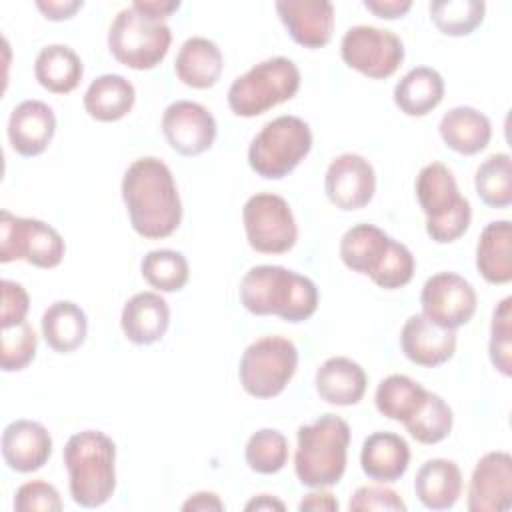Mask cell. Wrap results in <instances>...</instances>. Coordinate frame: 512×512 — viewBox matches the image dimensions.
Listing matches in <instances>:
<instances>
[{
	"label": "cell",
	"instance_id": "40",
	"mask_svg": "<svg viewBox=\"0 0 512 512\" xmlns=\"http://www.w3.org/2000/svg\"><path fill=\"white\" fill-rule=\"evenodd\" d=\"M38 336L28 322L2 328L0 366L4 372L24 370L36 356Z\"/></svg>",
	"mask_w": 512,
	"mask_h": 512
},
{
	"label": "cell",
	"instance_id": "23",
	"mask_svg": "<svg viewBox=\"0 0 512 512\" xmlns=\"http://www.w3.org/2000/svg\"><path fill=\"white\" fill-rule=\"evenodd\" d=\"M410 464V446L396 434L378 430L372 432L360 450L362 472L380 484H390L400 480Z\"/></svg>",
	"mask_w": 512,
	"mask_h": 512
},
{
	"label": "cell",
	"instance_id": "35",
	"mask_svg": "<svg viewBox=\"0 0 512 512\" xmlns=\"http://www.w3.org/2000/svg\"><path fill=\"white\" fill-rule=\"evenodd\" d=\"M142 278L158 292H178L190 278V266L182 252L170 248L150 250L140 262Z\"/></svg>",
	"mask_w": 512,
	"mask_h": 512
},
{
	"label": "cell",
	"instance_id": "29",
	"mask_svg": "<svg viewBox=\"0 0 512 512\" xmlns=\"http://www.w3.org/2000/svg\"><path fill=\"white\" fill-rule=\"evenodd\" d=\"M476 268L490 284L512 280V224L494 220L484 226L476 244Z\"/></svg>",
	"mask_w": 512,
	"mask_h": 512
},
{
	"label": "cell",
	"instance_id": "2",
	"mask_svg": "<svg viewBox=\"0 0 512 512\" xmlns=\"http://www.w3.org/2000/svg\"><path fill=\"white\" fill-rule=\"evenodd\" d=\"M240 302L254 316H278L284 322L308 320L320 302L318 286L284 266H252L240 280Z\"/></svg>",
	"mask_w": 512,
	"mask_h": 512
},
{
	"label": "cell",
	"instance_id": "11",
	"mask_svg": "<svg viewBox=\"0 0 512 512\" xmlns=\"http://www.w3.org/2000/svg\"><path fill=\"white\" fill-rule=\"evenodd\" d=\"M66 252L64 238L50 224L14 216L8 210L0 212V262L26 260L36 268H56Z\"/></svg>",
	"mask_w": 512,
	"mask_h": 512
},
{
	"label": "cell",
	"instance_id": "27",
	"mask_svg": "<svg viewBox=\"0 0 512 512\" xmlns=\"http://www.w3.org/2000/svg\"><path fill=\"white\" fill-rule=\"evenodd\" d=\"M438 132L450 150L462 156H474L490 144L492 124L480 110L472 106H456L440 118Z\"/></svg>",
	"mask_w": 512,
	"mask_h": 512
},
{
	"label": "cell",
	"instance_id": "3",
	"mask_svg": "<svg viewBox=\"0 0 512 512\" xmlns=\"http://www.w3.org/2000/svg\"><path fill=\"white\" fill-rule=\"evenodd\" d=\"M72 500L82 508L104 506L116 490V444L100 430H82L62 450Z\"/></svg>",
	"mask_w": 512,
	"mask_h": 512
},
{
	"label": "cell",
	"instance_id": "44",
	"mask_svg": "<svg viewBox=\"0 0 512 512\" xmlns=\"http://www.w3.org/2000/svg\"><path fill=\"white\" fill-rule=\"evenodd\" d=\"M82 6H84L82 0H48V2L38 0L36 2V8L44 14L46 20H52V22H62L72 18Z\"/></svg>",
	"mask_w": 512,
	"mask_h": 512
},
{
	"label": "cell",
	"instance_id": "25",
	"mask_svg": "<svg viewBox=\"0 0 512 512\" xmlns=\"http://www.w3.org/2000/svg\"><path fill=\"white\" fill-rule=\"evenodd\" d=\"M224 70V56L216 42L204 36L188 38L174 60V72L182 84L196 90L212 88Z\"/></svg>",
	"mask_w": 512,
	"mask_h": 512
},
{
	"label": "cell",
	"instance_id": "28",
	"mask_svg": "<svg viewBox=\"0 0 512 512\" xmlns=\"http://www.w3.org/2000/svg\"><path fill=\"white\" fill-rule=\"evenodd\" d=\"M134 102V84L120 74H102L94 78L82 98L86 114L98 122L122 120L134 108Z\"/></svg>",
	"mask_w": 512,
	"mask_h": 512
},
{
	"label": "cell",
	"instance_id": "13",
	"mask_svg": "<svg viewBox=\"0 0 512 512\" xmlns=\"http://www.w3.org/2000/svg\"><path fill=\"white\" fill-rule=\"evenodd\" d=\"M340 56L348 68L372 80H384L404 62V44L392 30L358 24L344 32Z\"/></svg>",
	"mask_w": 512,
	"mask_h": 512
},
{
	"label": "cell",
	"instance_id": "34",
	"mask_svg": "<svg viewBox=\"0 0 512 512\" xmlns=\"http://www.w3.org/2000/svg\"><path fill=\"white\" fill-rule=\"evenodd\" d=\"M478 198L490 208H508L512 204V158L506 152L490 154L474 174Z\"/></svg>",
	"mask_w": 512,
	"mask_h": 512
},
{
	"label": "cell",
	"instance_id": "33",
	"mask_svg": "<svg viewBox=\"0 0 512 512\" xmlns=\"http://www.w3.org/2000/svg\"><path fill=\"white\" fill-rule=\"evenodd\" d=\"M426 394L428 390L410 376L390 374L378 384L374 392V404L382 416L404 424L424 404Z\"/></svg>",
	"mask_w": 512,
	"mask_h": 512
},
{
	"label": "cell",
	"instance_id": "4",
	"mask_svg": "<svg viewBox=\"0 0 512 512\" xmlns=\"http://www.w3.org/2000/svg\"><path fill=\"white\" fill-rule=\"evenodd\" d=\"M340 260L356 274L384 288L396 290L406 286L416 270V260L410 248L390 238L374 224H356L340 238Z\"/></svg>",
	"mask_w": 512,
	"mask_h": 512
},
{
	"label": "cell",
	"instance_id": "14",
	"mask_svg": "<svg viewBox=\"0 0 512 512\" xmlns=\"http://www.w3.org/2000/svg\"><path fill=\"white\" fill-rule=\"evenodd\" d=\"M476 302L474 286L456 272L430 276L420 292L422 316L446 330L468 324L476 312Z\"/></svg>",
	"mask_w": 512,
	"mask_h": 512
},
{
	"label": "cell",
	"instance_id": "6",
	"mask_svg": "<svg viewBox=\"0 0 512 512\" xmlns=\"http://www.w3.org/2000/svg\"><path fill=\"white\" fill-rule=\"evenodd\" d=\"M414 188L426 216V232L436 244H450L466 234L472 220V206L460 194L456 178L446 164H426L418 172Z\"/></svg>",
	"mask_w": 512,
	"mask_h": 512
},
{
	"label": "cell",
	"instance_id": "41",
	"mask_svg": "<svg viewBox=\"0 0 512 512\" xmlns=\"http://www.w3.org/2000/svg\"><path fill=\"white\" fill-rule=\"evenodd\" d=\"M16 512H60L62 498L56 486L44 480H30L18 486L14 494Z\"/></svg>",
	"mask_w": 512,
	"mask_h": 512
},
{
	"label": "cell",
	"instance_id": "10",
	"mask_svg": "<svg viewBox=\"0 0 512 512\" xmlns=\"http://www.w3.org/2000/svg\"><path fill=\"white\" fill-rule=\"evenodd\" d=\"M296 368L298 348L290 338L262 336L242 352L238 378L250 396L268 400L284 392Z\"/></svg>",
	"mask_w": 512,
	"mask_h": 512
},
{
	"label": "cell",
	"instance_id": "19",
	"mask_svg": "<svg viewBox=\"0 0 512 512\" xmlns=\"http://www.w3.org/2000/svg\"><path fill=\"white\" fill-rule=\"evenodd\" d=\"M456 344L454 330L440 328L422 314H412L400 330L402 354L416 366L436 368L448 362L456 352Z\"/></svg>",
	"mask_w": 512,
	"mask_h": 512
},
{
	"label": "cell",
	"instance_id": "45",
	"mask_svg": "<svg viewBox=\"0 0 512 512\" xmlns=\"http://www.w3.org/2000/svg\"><path fill=\"white\" fill-rule=\"evenodd\" d=\"M364 8L382 20H396L408 14L410 0H364Z\"/></svg>",
	"mask_w": 512,
	"mask_h": 512
},
{
	"label": "cell",
	"instance_id": "9",
	"mask_svg": "<svg viewBox=\"0 0 512 512\" xmlns=\"http://www.w3.org/2000/svg\"><path fill=\"white\" fill-rule=\"evenodd\" d=\"M172 44L170 26L140 14L132 6L122 8L108 30V50L126 68L152 70L168 54Z\"/></svg>",
	"mask_w": 512,
	"mask_h": 512
},
{
	"label": "cell",
	"instance_id": "21",
	"mask_svg": "<svg viewBox=\"0 0 512 512\" xmlns=\"http://www.w3.org/2000/svg\"><path fill=\"white\" fill-rule=\"evenodd\" d=\"M56 132L54 110L42 100L20 102L8 118V142L20 156L42 154Z\"/></svg>",
	"mask_w": 512,
	"mask_h": 512
},
{
	"label": "cell",
	"instance_id": "36",
	"mask_svg": "<svg viewBox=\"0 0 512 512\" xmlns=\"http://www.w3.org/2000/svg\"><path fill=\"white\" fill-rule=\"evenodd\" d=\"M454 424V412L446 400L434 392L426 394L424 404L418 412L404 422L406 432L420 444H438L442 442Z\"/></svg>",
	"mask_w": 512,
	"mask_h": 512
},
{
	"label": "cell",
	"instance_id": "22",
	"mask_svg": "<svg viewBox=\"0 0 512 512\" xmlns=\"http://www.w3.org/2000/svg\"><path fill=\"white\" fill-rule=\"evenodd\" d=\"M170 326V308L160 292H138L122 308L120 328L136 346H148L164 338Z\"/></svg>",
	"mask_w": 512,
	"mask_h": 512
},
{
	"label": "cell",
	"instance_id": "32",
	"mask_svg": "<svg viewBox=\"0 0 512 512\" xmlns=\"http://www.w3.org/2000/svg\"><path fill=\"white\" fill-rule=\"evenodd\" d=\"M34 76L38 84L48 92L68 94L80 84L84 76V64L70 46L48 44L36 56Z\"/></svg>",
	"mask_w": 512,
	"mask_h": 512
},
{
	"label": "cell",
	"instance_id": "1",
	"mask_svg": "<svg viewBox=\"0 0 512 512\" xmlns=\"http://www.w3.org/2000/svg\"><path fill=\"white\" fill-rule=\"evenodd\" d=\"M122 200L134 232L146 240L174 234L182 222V202L172 170L156 156L136 158L122 176Z\"/></svg>",
	"mask_w": 512,
	"mask_h": 512
},
{
	"label": "cell",
	"instance_id": "38",
	"mask_svg": "<svg viewBox=\"0 0 512 512\" xmlns=\"http://www.w3.org/2000/svg\"><path fill=\"white\" fill-rule=\"evenodd\" d=\"M244 458L252 472L276 474L288 462V440L280 430L260 428L248 438Z\"/></svg>",
	"mask_w": 512,
	"mask_h": 512
},
{
	"label": "cell",
	"instance_id": "15",
	"mask_svg": "<svg viewBox=\"0 0 512 512\" xmlns=\"http://www.w3.org/2000/svg\"><path fill=\"white\" fill-rule=\"evenodd\" d=\"M162 132L174 152L198 156L212 148L218 126L206 106L192 100H176L162 114Z\"/></svg>",
	"mask_w": 512,
	"mask_h": 512
},
{
	"label": "cell",
	"instance_id": "39",
	"mask_svg": "<svg viewBox=\"0 0 512 512\" xmlns=\"http://www.w3.org/2000/svg\"><path fill=\"white\" fill-rule=\"evenodd\" d=\"M490 362L502 376L512 374V298H502L494 312L490 324V342H488Z\"/></svg>",
	"mask_w": 512,
	"mask_h": 512
},
{
	"label": "cell",
	"instance_id": "7",
	"mask_svg": "<svg viewBox=\"0 0 512 512\" xmlns=\"http://www.w3.org/2000/svg\"><path fill=\"white\" fill-rule=\"evenodd\" d=\"M298 88V66L286 56H274L254 64L230 84L228 106L240 118H254L292 100Z\"/></svg>",
	"mask_w": 512,
	"mask_h": 512
},
{
	"label": "cell",
	"instance_id": "48",
	"mask_svg": "<svg viewBox=\"0 0 512 512\" xmlns=\"http://www.w3.org/2000/svg\"><path fill=\"white\" fill-rule=\"evenodd\" d=\"M182 510L184 512H220L224 510V502L220 500L218 494L214 492H208V490H202V492H196L192 494L184 504H182Z\"/></svg>",
	"mask_w": 512,
	"mask_h": 512
},
{
	"label": "cell",
	"instance_id": "17",
	"mask_svg": "<svg viewBox=\"0 0 512 512\" xmlns=\"http://www.w3.org/2000/svg\"><path fill=\"white\" fill-rule=\"evenodd\" d=\"M512 508V456L502 450L484 454L470 476V512H506Z\"/></svg>",
	"mask_w": 512,
	"mask_h": 512
},
{
	"label": "cell",
	"instance_id": "26",
	"mask_svg": "<svg viewBox=\"0 0 512 512\" xmlns=\"http://www.w3.org/2000/svg\"><path fill=\"white\" fill-rule=\"evenodd\" d=\"M414 492L428 510H448L462 494V472L454 460L430 458L414 478Z\"/></svg>",
	"mask_w": 512,
	"mask_h": 512
},
{
	"label": "cell",
	"instance_id": "20",
	"mask_svg": "<svg viewBox=\"0 0 512 512\" xmlns=\"http://www.w3.org/2000/svg\"><path fill=\"white\" fill-rule=\"evenodd\" d=\"M52 456V436L40 422L14 420L2 432L4 464L20 474L40 470Z\"/></svg>",
	"mask_w": 512,
	"mask_h": 512
},
{
	"label": "cell",
	"instance_id": "16",
	"mask_svg": "<svg viewBox=\"0 0 512 512\" xmlns=\"http://www.w3.org/2000/svg\"><path fill=\"white\" fill-rule=\"evenodd\" d=\"M324 192L338 210H360L374 198L376 172L364 156L340 154L326 168Z\"/></svg>",
	"mask_w": 512,
	"mask_h": 512
},
{
	"label": "cell",
	"instance_id": "49",
	"mask_svg": "<svg viewBox=\"0 0 512 512\" xmlns=\"http://www.w3.org/2000/svg\"><path fill=\"white\" fill-rule=\"evenodd\" d=\"M244 510H248V512H250V510H256V512H260V510H266V512L278 510V512H282V510H286V506H284L282 500H278V498H274V496H270V494H258V496H254L252 500L246 502Z\"/></svg>",
	"mask_w": 512,
	"mask_h": 512
},
{
	"label": "cell",
	"instance_id": "47",
	"mask_svg": "<svg viewBox=\"0 0 512 512\" xmlns=\"http://www.w3.org/2000/svg\"><path fill=\"white\" fill-rule=\"evenodd\" d=\"M130 6L144 16L166 22V18L180 8V2L178 0H136Z\"/></svg>",
	"mask_w": 512,
	"mask_h": 512
},
{
	"label": "cell",
	"instance_id": "43",
	"mask_svg": "<svg viewBox=\"0 0 512 512\" xmlns=\"http://www.w3.org/2000/svg\"><path fill=\"white\" fill-rule=\"evenodd\" d=\"M0 288H2V304H0L2 328L26 322V314L30 308V296L26 288L14 280H2Z\"/></svg>",
	"mask_w": 512,
	"mask_h": 512
},
{
	"label": "cell",
	"instance_id": "42",
	"mask_svg": "<svg viewBox=\"0 0 512 512\" xmlns=\"http://www.w3.org/2000/svg\"><path fill=\"white\" fill-rule=\"evenodd\" d=\"M350 512H370V510H390L406 512V504L398 492L386 486H360L354 490L348 502Z\"/></svg>",
	"mask_w": 512,
	"mask_h": 512
},
{
	"label": "cell",
	"instance_id": "24",
	"mask_svg": "<svg viewBox=\"0 0 512 512\" xmlns=\"http://www.w3.org/2000/svg\"><path fill=\"white\" fill-rule=\"evenodd\" d=\"M314 384L324 402L332 406H354L366 394L368 376L352 358L332 356L316 370Z\"/></svg>",
	"mask_w": 512,
	"mask_h": 512
},
{
	"label": "cell",
	"instance_id": "37",
	"mask_svg": "<svg viewBox=\"0 0 512 512\" xmlns=\"http://www.w3.org/2000/svg\"><path fill=\"white\" fill-rule=\"evenodd\" d=\"M430 20L444 36H468L484 20L486 4L478 0H438L428 6Z\"/></svg>",
	"mask_w": 512,
	"mask_h": 512
},
{
	"label": "cell",
	"instance_id": "12",
	"mask_svg": "<svg viewBox=\"0 0 512 512\" xmlns=\"http://www.w3.org/2000/svg\"><path fill=\"white\" fill-rule=\"evenodd\" d=\"M246 240L260 254H284L298 240V226L290 204L272 192L250 196L242 208Z\"/></svg>",
	"mask_w": 512,
	"mask_h": 512
},
{
	"label": "cell",
	"instance_id": "31",
	"mask_svg": "<svg viewBox=\"0 0 512 512\" xmlns=\"http://www.w3.org/2000/svg\"><path fill=\"white\" fill-rule=\"evenodd\" d=\"M40 328L46 344L54 352L70 354L84 344L88 334V318L78 304L70 300H56L44 310Z\"/></svg>",
	"mask_w": 512,
	"mask_h": 512
},
{
	"label": "cell",
	"instance_id": "5",
	"mask_svg": "<svg viewBox=\"0 0 512 512\" xmlns=\"http://www.w3.org/2000/svg\"><path fill=\"white\" fill-rule=\"evenodd\" d=\"M350 426L336 414H324L296 432L294 472L306 488H330L346 472Z\"/></svg>",
	"mask_w": 512,
	"mask_h": 512
},
{
	"label": "cell",
	"instance_id": "30",
	"mask_svg": "<svg viewBox=\"0 0 512 512\" xmlns=\"http://www.w3.org/2000/svg\"><path fill=\"white\" fill-rule=\"evenodd\" d=\"M444 78L430 66H416L394 86V104L406 116L420 118L430 114L444 98Z\"/></svg>",
	"mask_w": 512,
	"mask_h": 512
},
{
	"label": "cell",
	"instance_id": "8",
	"mask_svg": "<svg viewBox=\"0 0 512 512\" xmlns=\"http://www.w3.org/2000/svg\"><path fill=\"white\" fill-rule=\"evenodd\" d=\"M312 150L310 126L292 114H282L262 126L248 146L250 168L266 178L288 176Z\"/></svg>",
	"mask_w": 512,
	"mask_h": 512
},
{
	"label": "cell",
	"instance_id": "18",
	"mask_svg": "<svg viewBox=\"0 0 512 512\" xmlns=\"http://www.w3.org/2000/svg\"><path fill=\"white\" fill-rule=\"evenodd\" d=\"M276 12L290 38L308 48H324L334 32V4L328 0H278Z\"/></svg>",
	"mask_w": 512,
	"mask_h": 512
},
{
	"label": "cell",
	"instance_id": "46",
	"mask_svg": "<svg viewBox=\"0 0 512 512\" xmlns=\"http://www.w3.org/2000/svg\"><path fill=\"white\" fill-rule=\"evenodd\" d=\"M338 508L340 504L334 494L324 488H314V492L306 494L298 504L300 512H336Z\"/></svg>",
	"mask_w": 512,
	"mask_h": 512
}]
</instances>
